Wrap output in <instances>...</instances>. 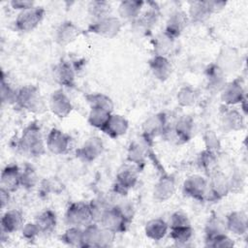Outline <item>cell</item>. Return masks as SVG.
Returning <instances> with one entry per match:
<instances>
[{
	"mask_svg": "<svg viewBox=\"0 0 248 248\" xmlns=\"http://www.w3.org/2000/svg\"><path fill=\"white\" fill-rule=\"evenodd\" d=\"M16 147L31 156H40L45 153L43 137L37 122L30 123L23 130L21 137L16 141Z\"/></svg>",
	"mask_w": 248,
	"mask_h": 248,
	"instance_id": "1",
	"label": "cell"
},
{
	"mask_svg": "<svg viewBox=\"0 0 248 248\" xmlns=\"http://www.w3.org/2000/svg\"><path fill=\"white\" fill-rule=\"evenodd\" d=\"M16 105L32 112H41L45 108L40 90L34 85H25L17 90Z\"/></svg>",
	"mask_w": 248,
	"mask_h": 248,
	"instance_id": "2",
	"label": "cell"
},
{
	"mask_svg": "<svg viewBox=\"0 0 248 248\" xmlns=\"http://www.w3.org/2000/svg\"><path fill=\"white\" fill-rule=\"evenodd\" d=\"M66 221L69 225L75 227H86L93 223L90 204L81 202H73L67 209Z\"/></svg>",
	"mask_w": 248,
	"mask_h": 248,
	"instance_id": "3",
	"label": "cell"
},
{
	"mask_svg": "<svg viewBox=\"0 0 248 248\" xmlns=\"http://www.w3.org/2000/svg\"><path fill=\"white\" fill-rule=\"evenodd\" d=\"M131 218L128 217L119 206L108 207L103 214L100 223L102 227L112 232H119L126 230L129 226Z\"/></svg>",
	"mask_w": 248,
	"mask_h": 248,
	"instance_id": "4",
	"label": "cell"
},
{
	"mask_svg": "<svg viewBox=\"0 0 248 248\" xmlns=\"http://www.w3.org/2000/svg\"><path fill=\"white\" fill-rule=\"evenodd\" d=\"M45 13L46 12L42 7H33L31 9L21 11L16 18V28L22 32L32 31L42 21Z\"/></svg>",
	"mask_w": 248,
	"mask_h": 248,
	"instance_id": "5",
	"label": "cell"
},
{
	"mask_svg": "<svg viewBox=\"0 0 248 248\" xmlns=\"http://www.w3.org/2000/svg\"><path fill=\"white\" fill-rule=\"evenodd\" d=\"M224 5H226V3L216 1L192 2L189 10V16L193 21L202 22L205 19H207L212 13L222 9Z\"/></svg>",
	"mask_w": 248,
	"mask_h": 248,
	"instance_id": "6",
	"label": "cell"
},
{
	"mask_svg": "<svg viewBox=\"0 0 248 248\" xmlns=\"http://www.w3.org/2000/svg\"><path fill=\"white\" fill-rule=\"evenodd\" d=\"M121 28L120 20L111 16L98 19L88 27V31L105 38H113L118 34Z\"/></svg>",
	"mask_w": 248,
	"mask_h": 248,
	"instance_id": "7",
	"label": "cell"
},
{
	"mask_svg": "<svg viewBox=\"0 0 248 248\" xmlns=\"http://www.w3.org/2000/svg\"><path fill=\"white\" fill-rule=\"evenodd\" d=\"M71 145L70 137L58 129H51L46 138V147L53 154L66 153Z\"/></svg>",
	"mask_w": 248,
	"mask_h": 248,
	"instance_id": "8",
	"label": "cell"
},
{
	"mask_svg": "<svg viewBox=\"0 0 248 248\" xmlns=\"http://www.w3.org/2000/svg\"><path fill=\"white\" fill-rule=\"evenodd\" d=\"M183 191L185 195L193 199L202 201L206 197L207 182L201 175H191L184 181Z\"/></svg>",
	"mask_w": 248,
	"mask_h": 248,
	"instance_id": "9",
	"label": "cell"
},
{
	"mask_svg": "<svg viewBox=\"0 0 248 248\" xmlns=\"http://www.w3.org/2000/svg\"><path fill=\"white\" fill-rule=\"evenodd\" d=\"M49 107L51 111L60 118L68 116L73 108L70 99L61 89L52 93L49 100Z\"/></svg>",
	"mask_w": 248,
	"mask_h": 248,
	"instance_id": "10",
	"label": "cell"
},
{
	"mask_svg": "<svg viewBox=\"0 0 248 248\" xmlns=\"http://www.w3.org/2000/svg\"><path fill=\"white\" fill-rule=\"evenodd\" d=\"M103 142L98 137L89 138L81 147L77 150V155L83 161L91 162L103 152Z\"/></svg>",
	"mask_w": 248,
	"mask_h": 248,
	"instance_id": "11",
	"label": "cell"
},
{
	"mask_svg": "<svg viewBox=\"0 0 248 248\" xmlns=\"http://www.w3.org/2000/svg\"><path fill=\"white\" fill-rule=\"evenodd\" d=\"M21 171L15 164L6 166L1 172V188L9 192H15L20 185Z\"/></svg>",
	"mask_w": 248,
	"mask_h": 248,
	"instance_id": "12",
	"label": "cell"
},
{
	"mask_svg": "<svg viewBox=\"0 0 248 248\" xmlns=\"http://www.w3.org/2000/svg\"><path fill=\"white\" fill-rule=\"evenodd\" d=\"M187 22H188V17L183 12L176 11L172 13L167 21L165 35L174 40L176 37H178L181 34V32L187 26Z\"/></svg>",
	"mask_w": 248,
	"mask_h": 248,
	"instance_id": "13",
	"label": "cell"
},
{
	"mask_svg": "<svg viewBox=\"0 0 248 248\" xmlns=\"http://www.w3.org/2000/svg\"><path fill=\"white\" fill-rule=\"evenodd\" d=\"M128 130L127 119L119 114H110L101 131L110 138H118L124 135Z\"/></svg>",
	"mask_w": 248,
	"mask_h": 248,
	"instance_id": "14",
	"label": "cell"
},
{
	"mask_svg": "<svg viewBox=\"0 0 248 248\" xmlns=\"http://www.w3.org/2000/svg\"><path fill=\"white\" fill-rule=\"evenodd\" d=\"M23 227V215L19 210L12 209L6 211L1 219V231L5 233L17 232Z\"/></svg>",
	"mask_w": 248,
	"mask_h": 248,
	"instance_id": "15",
	"label": "cell"
},
{
	"mask_svg": "<svg viewBox=\"0 0 248 248\" xmlns=\"http://www.w3.org/2000/svg\"><path fill=\"white\" fill-rule=\"evenodd\" d=\"M175 191L174 179L170 176L161 177L154 186V198L159 202L169 200Z\"/></svg>",
	"mask_w": 248,
	"mask_h": 248,
	"instance_id": "16",
	"label": "cell"
},
{
	"mask_svg": "<svg viewBox=\"0 0 248 248\" xmlns=\"http://www.w3.org/2000/svg\"><path fill=\"white\" fill-rule=\"evenodd\" d=\"M79 30L78 28L71 21H65L59 25L56 30L55 40L60 46H66L78 36Z\"/></svg>",
	"mask_w": 248,
	"mask_h": 248,
	"instance_id": "17",
	"label": "cell"
},
{
	"mask_svg": "<svg viewBox=\"0 0 248 248\" xmlns=\"http://www.w3.org/2000/svg\"><path fill=\"white\" fill-rule=\"evenodd\" d=\"M54 79L64 86H74L75 72L71 65L66 61H61L53 69Z\"/></svg>",
	"mask_w": 248,
	"mask_h": 248,
	"instance_id": "18",
	"label": "cell"
},
{
	"mask_svg": "<svg viewBox=\"0 0 248 248\" xmlns=\"http://www.w3.org/2000/svg\"><path fill=\"white\" fill-rule=\"evenodd\" d=\"M137 173L131 169L120 170L116 176L115 191L120 195H125L129 189L133 188L137 183Z\"/></svg>",
	"mask_w": 248,
	"mask_h": 248,
	"instance_id": "19",
	"label": "cell"
},
{
	"mask_svg": "<svg viewBox=\"0 0 248 248\" xmlns=\"http://www.w3.org/2000/svg\"><path fill=\"white\" fill-rule=\"evenodd\" d=\"M150 69L153 75L161 80L167 79L171 73V65L166 56L155 55L150 60Z\"/></svg>",
	"mask_w": 248,
	"mask_h": 248,
	"instance_id": "20",
	"label": "cell"
},
{
	"mask_svg": "<svg viewBox=\"0 0 248 248\" xmlns=\"http://www.w3.org/2000/svg\"><path fill=\"white\" fill-rule=\"evenodd\" d=\"M211 177L212 180L210 183V188L209 191L206 193V196L207 194H210V197L212 199H220L221 197L226 195L230 189L229 180L226 179L224 174L218 171L212 173Z\"/></svg>",
	"mask_w": 248,
	"mask_h": 248,
	"instance_id": "21",
	"label": "cell"
},
{
	"mask_svg": "<svg viewBox=\"0 0 248 248\" xmlns=\"http://www.w3.org/2000/svg\"><path fill=\"white\" fill-rule=\"evenodd\" d=\"M222 100L228 105H234L243 101V89L237 80L224 86Z\"/></svg>",
	"mask_w": 248,
	"mask_h": 248,
	"instance_id": "22",
	"label": "cell"
},
{
	"mask_svg": "<svg viewBox=\"0 0 248 248\" xmlns=\"http://www.w3.org/2000/svg\"><path fill=\"white\" fill-rule=\"evenodd\" d=\"M226 227L235 234H243L247 231V218L243 212H232L227 217Z\"/></svg>",
	"mask_w": 248,
	"mask_h": 248,
	"instance_id": "23",
	"label": "cell"
},
{
	"mask_svg": "<svg viewBox=\"0 0 248 248\" xmlns=\"http://www.w3.org/2000/svg\"><path fill=\"white\" fill-rule=\"evenodd\" d=\"M168 230V224L164 220L156 218L146 223L145 234L153 240H160L167 234Z\"/></svg>",
	"mask_w": 248,
	"mask_h": 248,
	"instance_id": "24",
	"label": "cell"
},
{
	"mask_svg": "<svg viewBox=\"0 0 248 248\" xmlns=\"http://www.w3.org/2000/svg\"><path fill=\"white\" fill-rule=\"evenodd\" d=\"M193 128H194V122L191 117L189 116H184L178 120L176 123L175 127L173 128V134L174 137L178 140L182 141H187L193 133Z\"/></svg>",
	"mask_w": 248,
	"mask_h": 248,
	"instance_id": "25",
	"label": "cell"
},
{
	"mask_svg": "<svg viewBox=\"0 0 248 248\" xmlns=\"http://www.w3.org/2000/svg\"><path fill=\"white\" fill-rule=\"evenodd\" d=\"M35 223L39 227L41 232H44V233L51 232L56 227L55 213L50 209H46L36 217Z\"/></svg>",
	"mask_w": 248,
	"mask_h": 248,
	"instance_id": "26",
	"label": "cell"
},
{
	"mask_svg": "<svg viewBox=\"0 0 248 248\" xmlns=\"http://www.w3.org/2000/svg\"><path fill=\"white\" fill-rule=\"evenodd\" d=\"M142 6V1H123L119 5L118 13L123 18L135 19L139 17Z\"/></svg>",
	"mask_w": 248,
	"mask_h": 248,
	"instance_id": "27",
	"label": "cell"
},
{
	"mask_svg": "<svg viewBox=\"0 0 248 248\" xmlns=\"http://www.w3.org/2000/svg\"><path fill=\"white\" fill-rule=\"evenodd\" d=\"M61 240L70 246L83 247V231L79 227L72 226L61 235Z\"/></svg>",
	"mask_w": 248,
	"mask_h": 248,
	"instance_id": "28",
	"label": "cell"
},
{
	"mask_svg": "<svg viewBox=\"0 0 248 248\" xmlns=\"http://www.w3.org/2000/svg\"><path fill=\"white\" fill-rule=\"evenodd\" d=\"M86 100L91 108H99L111 112L113 109V103L111 99L102 93H91L86 95Z\"/></svg>",
	"mask_w": 248,
	"mask_h": 248,
	"instance_id": "29",
	"label": "cell"
},
{
	"mask_svg": "<svg viewBox=\"0 0 248 248\" xmlns=\"http://www.w3.org/2000/svg\"><path fill=\"white\" fill-rule=\"evenodd\" d=\"M101 229L93 223L85 227L83 230V247H98Z\"/></svg>",
	"mask_w": 248,
	"mask_h": 248,
	"instance_id": "30",
	"label": "cell"
},
{
	"mask_svg": "<svg viewBox=\"0 0 248 248\" xmlns=\"http://www.w3.org/2000/svg\"><path fill=\"white\" fill-rule=\"evenodd\" d=\"M165 117L164 115H154L146 120L143 125L144 133L147 136H156L160 133H163L165 128Z\"/></svg>",
	"mask_w": 248,
	"mask_h": 248,
	"instance_id": "31",
	"label": "cell"
},
{
	"mask_svg": "<svg viewBox=\"0 0 248 248\" xmlns=\"http://www.w3.org/2000/svg\"><path fill=\"white\" fill-rule=\"evenodd\" d=\"M110 114L111 112H108L106 109L99 108H91V110L88 115V122L91 126L101 130L108 121Z\"/></svg>",
	"mask_w": 248,
	"mask_h": 248,
	"instance_id": "32",
	"label": "cell"
},
{
	"mask_svg": "<svg viewBox=\"0 0 248 248\" xmlns=\"http://www.w3.org/2000/svg\"><path fill=\"white\" fill-rule=\"evenodd\" d=\"M170 237L173 241H175L177 244H185L186 242L190 241L193 235V230L191 225L189 226H180V227H171Z\"/></svg>",
	"mask_w": 248,
	"mask_h": 248,
	"instance_id": "33",
	"label": "cell"
},
{
	"mask_svg": "<svg viewBox=\"0 0 248 248\" xmlns=\"http://www.w3.org/2000/svg\"><path fill=\"white\" fill-rule=\"evenodd\" d=\"M222 123L227 130H239L243 126V118L237 110H229L224 114Z\"/></svg>",
	"mask_w": 248,
	"mask_h": 248,
	"instance_id": "34",
	"label": "cell"
},
{
	"mask_svg": "<svg viewBox=\"0 0 248 248\" xmlns=\"http://www.w3.org/2000/svg\"><path fill=\"white\" fill-rule=\"evenodd\" d=\"M88 11L91 16L101 19L109 15L111 7L110 4L106 1H92L88 5Z\"/></svg>",
	"mask_w": 248,
	"mask_h": 248,
	"instance_id": "35",
	"label": "cell"
},
{
	"mask_svg": "<svg viewBox=\"0 0 248 248\" xmlns=\"http://www.w3.org/2000/svg\"><path fill=\"white\" fill-rule=\"evenodd\" d=\"M198 100V92L191 86L182 87L177 94V102L180 106H192Z\"/></svg>",
	"mask_w": 248,
	"mask_h": 248,
	"instance_id": "36",
	"label": "cell"
},
{
	"mask_svg": "<svg viewBox=\"0 0 248 248\" xmlns=\"http://www.w3.org/2000/svg\"><path fill=\"white\" fill-rule=\"evenodd\" d=\"M208 84L213 88H224V75L223 71L217 66L212 65L207 69Z\"/></svg>",
	"mask_w": 248,
	"mask_h": 248,
	"instance_id": "37",
	"label": "cell"
},
{
	"mask_svg": "<svg viewBox=\"0 0 248 248\" xmlns=\"http://www.w3.org/2000/svg\"><path fill=\"white\" fill-rule=\"evenodd\" d=\"M200 165L201 167L204 170V171H207L208 174H212L214 173L216 170L215 166H216V157L214 155V153L207 149L205 151H203L201 155H200Z\"/></svg>",
	"mask_w": 248,
	"mask_h": 248,
	"instance_id": "38",
	"label": "cell"
},
{
	"mask_svg": "<svg viewBox=\"0 0 248 248\" xmlns=\"http://www.w3.org/2000/svg\"><path fill=\"white\" fill-rule=\"evenodd\" d=\"M37 183V174L34 169L30 166H26L21 171L20 175V185L24 188L30 189L34 187Z\"/></svg>",
	"mask_w": 248,
	"mask_h": 248,
	"instance_id": "39",
	"label": "cell"
},
{
	"mask_svg": "<svg viewBox=\"0 0 248 248\" xmlns=\"http://www.w3.org/2000/svg\"><path fill=\"white\" fill-rule=\"evenodd\" d=\"M17 90L13 88L8 82L5 81L4 77L1 80V99L3 103L16 104Z\"/></svg>",
	"mask_w": 248,
	"mask_h": 248,
	"instance_id": "40",
	"label": "cell"
},
{
	"mask_svg": "<svg viewBox=\"0 0 248 248\" xmlns=\"http://www.w3.org/2000/svg\"><path fill=\"white\" fill-rule=\"evenodd\" d=\"M206 245L210 247H231L233 246L232 240L225 233H220L206 238Z\"/></svg>",
	"mask_w": 248,
	"mask_h": 248,
	"instance_id": "41",
	"label": "cell"
},
{
	"mask_svg": "<svg viewBox=\"0 0 248 248\" xmlns=\"http://www.w3.org/2000/svg\"><path fill=\"white\" fill-rule=\"evenodd\" d=\"M226 224H223L219 219L217 218H211L205 228V234H206V238L211 237L213 235L216 234H220V233H225L224 230H225Z\"/></svg>",
	"mask_w": 248,
	"mask_h": 248,
	"instance_id": "42",
	"label": "cell"
},
{
	"mask_svg": "<svg viewBox=\"0 0 248 248\" xmlns=\"http://www.w3.org/2000/svg\"><path fill=\"white\" fill-rule=\"evenodd\" d=\"M172 39L169 38L167 35H163L161 37H158L155 43V50L157 52L156 55H162L165 56L166 53L170 49L171 44H172Z\"/></svg>",
	"mask_w": 248,
	"mask_h": 248,
	"instance_id": "43",
	"label": "cell"
},
{
	"mask_svg": "<svg viewBox=\"0 0 248 248\" xmlns=\"http://www.w3.org/2000/svg\"><path fill=\"white\" fill-rule=\"evenodd\" d=\"M41 232L36 223H28L22 227V236L27 240H34Z\"/></svg>",
	"mask_w": 248,
	"mask_h": 248,
	"instance_id": "44",
	"label": "cell"
},
{
	"mask_svg": "<svg viewBox=\"0 0 248 248\" xmlns=\"http://www.w3.org/2000/svg\"><path fill=\"white\" fill-rule=\"evenodd\" d=\"M190 221L187 217V215H185L182 212H175L174 214L171 215L170 218V227H180V226H189Z\"/></svg>",
	"mask_w": 248,
	"mask_h": 248,
	"instance_id": "45",
	"label": "cell"
},
{
	"mask_svg": "<svg viewBox=\"0 0 248 248\" xmlns=\"http://www.w3.org/2000/svg\"><path fill=\"white\" fill-rule=\"evenodd\" d=\"M128 158L131 162L137 165L143 163V153L140 148V145H131Z\"/></svg>",
	"mask_w": 248,
	"mask_h": 248,
	"instance_id": "46",
	"label": "cell"
},
{
	"mask_svg": "<svg viewBox=\"0 0 248 248\" xmlns=\"http://www.w3.org/2000/svg\"><path fill=\"white\" fill-rule=\"evenodd\" d=\"M11 5L16 10L25 11V10L33 8L34 7V2L33 1H27V0H13L11 2Z\"/></svg>",
	"mask_w": 248,
	"mask_h": 248,
	"instance_id": "47",
	"label": "cell"
},
{
	"mask_svg": "<svg viewBox=\"0 0 248 248\" xmlns=\"http://www.w3.org/2000/svg\"><path fill=\"white\" fill-rule=\"evenodd\" d=\"M10 193L9 191H7L4 188H1L0 190V201H1V208H5L10 202Z\"/></svg>",
	"mask_w": 248,
	"mask_h": 248,
	"instance_id": "48",
	"label": "cell"
}]
</instances>
